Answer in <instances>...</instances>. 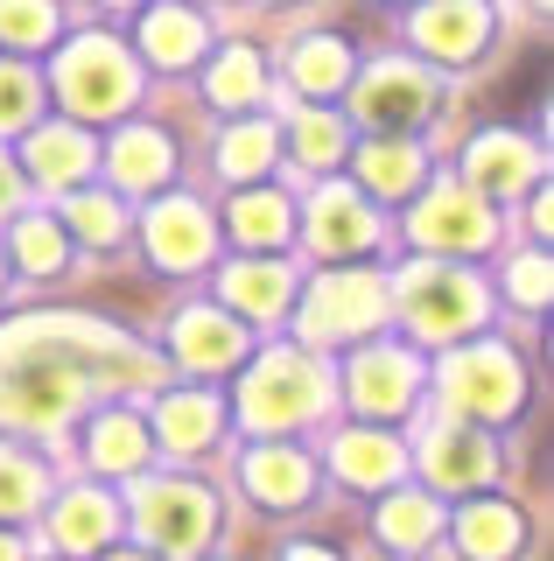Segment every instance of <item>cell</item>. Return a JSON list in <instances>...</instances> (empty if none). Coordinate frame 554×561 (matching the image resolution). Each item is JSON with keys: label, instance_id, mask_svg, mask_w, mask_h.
<instances>
[{"label": "cell", "instance_id": "cell-11", "mask_svg": "<svg viewBox=\"0 0 554 561\" xmlns=\"http://www.w3.org/2000/svg\"><path fill=\"white\" fill-rule=\"evenodd\" d=\"M386 534H393V540H422V534H428V505H422V499H393Z\"/></svg>", "mask_w": 554, "mask_h": 561}, {"label": "cell", "instance_id": "cell-6", "mask_svg": "<svg viewBox=\"0 0 554 561\" xmlns=\"http://www.w3.org/2000/svg\"><path fill=\"white\" fill-rule=\"evenodd\" d=\"M407 386H414V373H401V365H386V358H372V365H366V408H401Z\"/></svg>", "mask_w": 554, "mask_h": 561}, {"label": "cell", "instance_id": "cell-15", "mask_svg": "<svg viewBox=\"0 0 554 561\" xmlns=\"http://www.w3.org/2000/svg\"><path fill=\"white\" fill-rule=\"evenodd\" d=\"M372 183H386V190H401V183H414V154H401V148L372 154Z\"/></svg>", "mask_w": 554, "mask_h": 561}, {"label": "cell", "instance_id": "cell-21", "mask_svg": "<svg viewBox=\"0 0 554 561\" xmlns=\"http://www.w3.org/2000/svg\"><path fill=\"white\" fill-rule=\"evenodd\" d=\"M119 561H127V554H119Z\"/></svg>", "mask_w": 554, "mask_h": 561}, {"label": "cell", "instance_id": "cell-4", "mask_svg": "<svg viewBox=\"0 0 554 561\" xmlns=\"http://www.w3.org/2000/svg\"><path fill=\"white\" fill-rule=\"evenodd\" d=\"M316 218H323V239H331V245H366V239H372L366 210H358L351 197H323Z\"/></svg>", "mask_w": 554, "mask_h": 561}, {"label": "cell", "instance_id": "cell-5", "mask_svg": "<svg viewBox=\"0 0 554 561\" xmlns=\"http://www.w3.org/2000/svg\"><path fill=\"white\" fill-rule=\"evenodd\" d=\"M428 239H463V245H477V239H484V225H477V210H471V204L449 197V204L428 210Z\"/></svg>", "mask_w": 554, "mask_h": 561}, {"label": "cell", "instance_id": "cell-1", "mask_svg": "<svg viewBox=\"0 0 554 561\" xmlns=\"http://www.w3.org/2000/svg\"><path fill=\"white\" fill-rule=\"evenodd\" d=\"M407 309H414V323H422L428 337H449V330H463L477 316V288L457 280V274H428V280H414Z\"/></svg>", "mask_w": 554, "mask_h": 561}, {"label": "cell", "instance_id": "cell-2", "mask_svg": "<svg viewBox=\"0 0 554 561\" xmlns=\"http://www.w3.org/2000/svg\"><path fill=\"white\" fill-rule=\"evenodd\" d=\"M154 225H162V260H197V253H204V218H197V204H169Z\"/></svg>", "mask_w": 554, "mask_h": 561}, {"label": "cell", "instance_id": "cell-10", "mask_svg": "<svg viewBox=\"0 0 554 561\" xmlns=\"http://www.w3.org/2000/svg\"><path fill=\"white\" fill-rule=\"evenodd\" d=\"M344 478H386L393 470V456H386V443H344Z\"/></svg>", "mask_w": 554, "mask_h": 561}, {"label": "cell", "instance_id": "cell-3", "mask_svg": "<svg viewBox=\"0 0 554 561\" xmlns=\"http://www.w3.org/2000/svg\"><path fill=\"white\" fill-rule=\"evenodd\" d=\"M471 400L477 408H512V373H506V358H498V351H477L471 358Z\"/></svg>", "mask_w": 554, "mask_h": 561}, {"label": "cell", "instance_id": "cell-12", "mask_svg": "<svg viewBox=\"0 0 554 561\" xmlns=\"http://www.w3.org/2000/svg\"><path fill=\"white\" fill-rule=\"evenodd\" d=\"M302 463H259V491H267V499H302Z\"/></svg>", "mask_w": 554, "mask_h": 561}, {"label": "cell", "instance_id": "cell-20", "mask_svg": "<svg viewBox=\"0 0 554 561\" xmlns=\"http://www.w3.org/2000/svg\"><path fill=\"white\" fill-rule=\"evenodd\" d=\"M0 197H8V190H0Z\"/></svg>", "mask_w": 554, "mask_h": 561}, {"label": "cell", "instance_id": "cell-13", "mask_svg": "<svg viewBox=\"0 0 554 561\" xmlns=\"http://www.w3.org/2000/svg\"><path fill=\"white\" fill-rule=\"evenodd\" d=\"M204 428H211V408H197V400H189V408H183V400L169 408V435H176V443H197Z\"/></svg>", "mask_w": 554, "mask_h": 561}, {"label": "cell", "instance_id": "cell-16", "mask_svg": "<svg viewBox=\"0 0 554 561\" xmlns=\"http://www.w3.org/2000/svg\"><path fill=\"white\" fill-rule=\"evenodd\" d=\"M43 162H49V175H78L84 148H78V140H49V148H43Z\"/></svg>", "mask_w": 554, "mask_h": 561}, {"label": "cell", "instance_id": "cell-9", "mask_svg": "<svg viewBox=\"0 0 554 561\" xmlns=\"http://www.w3.org/2000/svg\"><path fill=\"white\" fill-rule=\"evenodd\" d=\"M232 225H239L253 245H274V239H281V204H267V197H259V204H239Z\"/></svg>", "mask_w": 554, "mask_h": 561}, {"label": "cell", "instance_id": "cell-14", "mask_svg": "<svg viewBox=\"0 0 554 561\" xmlns=\"http://www.w3.org/2000/svg\"><path fill=\"white\" fill-rule=\"evenodd\" d=\"M259 154H267V140H259V134H232V140H224V169H232V175H253Z\"/></svg>", "mask_w": 554, "mask_h": 561}, {"label": "cell", "instance_id": "cell-19", "mask_svg": "<svg viewBox=\"0 0 554 561\" xmlns=\"http://www.w3.org/2000/svg\"><path fill=\"white\" fill-rule=\"evenodd\" d=\"M288 561H331V554H288Z\"/></svg>", "mask_w": 554, "mask_h": 561}, {"label": "cell", "instance_id": "cell-8", "mask_svg": "<svg viewBox=\"0 0 554 561\" xmlns=\"http://www.w3.org/2000/svg\"><path fill=\"white\" fill-rule=\"evenodd\" d=\"M99 463H141V428H134V421H106V428H99Z\"/></svg>", "mask_w": 554, "mask_h": 561}, {"label": "cell", "instance_id": "cell-17", "mask_svg": "<svg viewBox=\"0 0 554 561\" xmlns=\"http://www.w3.org/2000/svg\"><path fill=\"white\" fill-rule=\"evenodd\" d=\"M78 218H84V232H92V239H113V210L106 204H84Z\"/></svg>", "mask_w": 554, "mask_h": 561}, {"label": "cell", "instance_id": "cell-7", "mask_svg": "<svg viewBox=\"0 0 554 561\" xmlns=\"http://www.w3.org/2000/svg\"><path fill=\"white\" fill-rule=\"evenodd\" d=\"M119 175H127V183H154V175H162V140H148V134L119 140Z\"/></svg>", "mask_w": 554, "mask_h": 561}, {"label": "cell", "instance_id": "cell-18", "mask_svg": "<svg viewBox=\"0 0 554 561\" xmlns=\"http://www.w3.org/2000/svg\"><path fill=\"white\" fill-rule=\"evenodd\" d=\"M0 561H22V554H14V548H8V540H0Z\"/></svg>", "mask_w": 554, "mask_h": 561}]
</instances>
